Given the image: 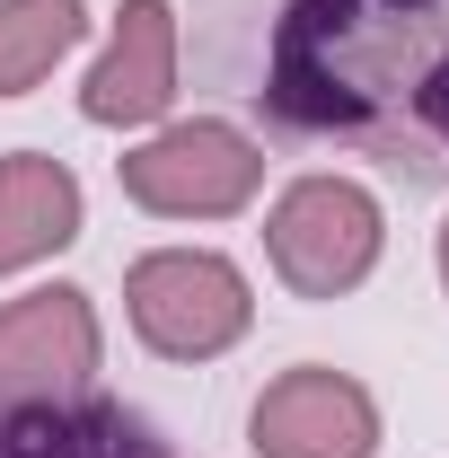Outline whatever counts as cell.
Listing matches in <instances>:
<instances>
[{
	"instance_id": "ba28073f",
	"label": "cell",
	"mask_w": 449,
	"mask_h": 458,
	"mask_svg": "<svg viewBox=\"0 0 449 458\" xmlns=\"http://www.w3.org/2000/svg\"><path fill=\"white\" fill-rule=\"evenodd\" d=\"M0 458H168V450L114 397H36L0 405Z\"/></svg>"
},
{
	"instance_id": "277c9868",
	"label": "cell",
	"mask_w": 449,
	"mask_h": 458,
	"mask_svg": "<svg viewBox=\"0 0 449 458\" xmlns=\"http://www.w3.org/2000/svg\"><path fill=\"white\" fill-rule=\"evenodd\" d=\"M114 176H123V203H141V212H159V221H229V212L256 203L265 150H256L238 123L194 114V123L150 132L141 150H123Z\"/></svg>"
},
{
	"instance_id": "8fae6325",
	"label": "cell",
	"mask_w": 449,
	"mask_h": 458,
	"mask_svg": "<svg viewBox=\"0 0 449 458\" xmlns=\"http://www.w3.org/2000/svg\"><path fill=\"white\" fill-rule=\"evenodd\" d=\"M441 283H449V221H441Z\"/></svg>"
},
{
	"instance_id": "5b68a950",
	"label": "cell",
	"mask_w": 449,
	"mask_h": 458,
	"mask_svg": "<svg viewBox=\"0 0 449 458\" xmlns=\"http://www.w3.org/2000/svg\"><path fill=\"white\" fill-rule=\"evenodd\" d=\"M97 370V309L89 291L45 283L27 300H0V405L80 397Z\"/></svg>"
},
{
	"instance_id": "52a82bcc",
	"label": "cell",
	"mask_w": 449,
	"mask_h": 458,
	"mask_svg": "<svg viewBox=\"0 0 449 458\" xmlns=\"http://www.w3.org/2000/svg\"><path fill=\"white\" fill-rule=\"evenodd\" d=\"M168 106H176V9L168 0H123L106 54L80 89V114L106 123V132H132V123H159Z\"/></svg>"
},
{
	"instance_id": "6da1fadb",
	"label": "cell",
	"mask_w": 449,
	"mask_h": 458,
	"mask_svg": "<svg viewBox=\"0 0 449 458\" xmlns=\"http://www.w3.org/2000/svg\"><path fill=\"white\" fill-rule=\"evenodd\" d=\"M256 106L282 132L449 176V0H282Z\"/></svg>"
},
{
	"instance_id": "8992f818",
	"label": "cell",
	"mask_w": 449,
	"mask_h": 458,
	"mask_svg": "<svg viewBox=\"0 0 449 458\" xmlns=\"http://www.w3.org/2000/svg\"><path fill=\"white\" fill-rule=\"evenodd\" d=\"M247 441H256V458H370L379 450V405L361 379H343L326 361H300L256 397Z\"/></svg>"
},
{
	"instance_id": "7a4b0ae2",
	"label": "cell",
	"mask_w": 449,
	"mask_h": 458,
	"mask_svg": "<svg viewBox=\"0 0 449 458\" xmlns=\"http://www.w3.org/2000/svg\"><path fill=\"white\" fill-rule=\"evenodd\" d=\"M379 247H388V212L361 176H291L265 212V256H274L282 291H300V300L361 291Z\"/></svg>"
},
{
	"instance_id": "3957f363",
	"label": "cell",
	"mask_w": 449,
	"mask_h": 458,
	"mask_svg": "<svg viewBox=\"0 0 449 458\" xmlns=\"http://www.w3.org/2000/svg\"><path fill=\"white\" fill-rule=\"evenodd\" d=\"M123 309H132V335L159 361H221L229 344L256 327L247 274L229 256H212V247H150V256H132Z\"/></svg>"
},
{
	"instance_id": "30bf717a",
	"label": "cell",
	"mask_w": 449,
	"mask_h": 458,
	"mask_svg": "<svg viewBox=\"0 0 449 458\" xmlns=\"http://www.w3.org/2000/svg\"><path fill=\"white\" fill-rule=\"evenodd\" d=\"M89 36V0H0V98H27Z\"/></svg>"
},
{
	"instance_id": "9c48e42d",
	"label": "cell",
	"mask_w": 449,
	"mask_h": 458,
	"mask_svg": "<svg viewBox=\"0 0 449 458\" xmlns=\"http://www.w3.org/2000/svg\"><path fill=\"white\" fill-rule=\"evenodd\" d=\"M80 221H89V194L62 159H45V150L0 159V274H27V265L62 256L80 238Z\"/></svg>"
}]
</instances>
